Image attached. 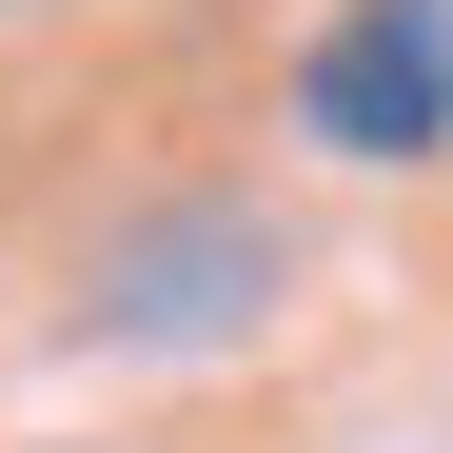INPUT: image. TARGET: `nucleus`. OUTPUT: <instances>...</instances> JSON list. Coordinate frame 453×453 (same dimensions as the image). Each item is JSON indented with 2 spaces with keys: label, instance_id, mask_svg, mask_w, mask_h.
<instances>
[{
  "label": "nucleus",
  "instance_id": "nucleus-1",
  "mask_svg": "<svg viewBox=\"0 0 453 453\" xmlns=\"http://www.w3.org/2000/svg\"><path fill=\"white\" fill-rule=\"evenodd\" d=\"M296 138L335 158H434L453 138V0H335L296 59Z\"/></svg>",
  "mask_w": 453,
  "mask_h": 453
}]
</instances>
